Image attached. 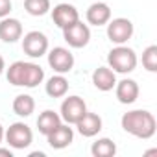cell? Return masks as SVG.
Listing matches in <instances>:
<instances>
[{"instance_id":"ac0fdd59","label":"cell","mask_w":157,"mask_h":157,"mask_svg":"<svg viewBox=\"0 0 157 157\" xmlns=\"http://www.w3.org/2000/svg\"><path fill=\"white\" fill-rule=\"evenodd\" d=\"M46 94L50 98H63L67 93H68V82H67V78L63 74H56L52 76L50 80L46 82V87H44Z\"/></svg>"},{"instance_id":"ffe728a7","label":"cell","mask_w":157,"mask_h":157,"mask_svg":"<svg viewBox=\"0 0 157 157\" xmlns=\"http://www.w3.org/2000/svg\"><path fill=\"white\" fill-rule=\"evenodd\" d=\"M91 153H93L94 157H113V155L117 153V144H115L111 139H107V137L98 139L96 142H93Z\"/></svg>"},{"instance_id":"7c38bea8","label":"cell","mask_w":157,"mask_h":157,"mask_svg":"<svg viewBox=\"0 0 157 157\" xmlns=\"http://www.w3.org/2000/svg\"><path fill=\"white\" fill-rule=\"evenodd\" d=\"M74 126L78 128V133L82 137H96L102 131V118H100V115L87 111Z\"/></svg>"},{"instance_id":"d4e9b609","label":"cell","mask_w":157,"mask_h":157,"mask_svg":"<svg viewBox=\"0 0 157 157\" xmlns=\"http://www.w3.org/2000/svg\"><path fill=\"white\" fill-rule=\"evenodd\" d=\"M4 68H6V63H4V57H2V56H0V74H2V72H4Z\"/></svg>"},{"instance_id":"4316f807","label":"cell","mask_w":157,"mask_h":157,"mask_svg":"<svg viewBox=\"0 0 157 157\" xmlns=\"http://www.w3.org/2000/svg\"><path fill=\"white\" fill-rule=\"evenodd\" d=\"M2 140H4V128L0 124V144H2Z\"/></svg>"},{"instance_id":"4fadbf2b","label":"cell","mask_w":157,"mask_h":157,"mask_svg":"<svg viewBox=\"0 0 157 157\" xmlns=\"http://www.w3.org/2000/svg\"><path fill=\"white\" fill-rule=\"evenodd\" d=\"M115 87H117L115 93H117V98H118L120 104L129 105V104L137 102L140 89H139V85H137L135 80H129V78H126V80H122V82H117Z\"/></svg>"},{"instance_id":"5bb4252c","label":"cell","mask_w":157,"mask_h":157,"mask_svg":"<svg viewBox=\"0 0 157 157\" xmlns=\"http://www.w3.org/2000/svg\"><path fill=\"white\" fill-rule=\"evenodd\" d=\"M22 37V24L19 19L4 17L0 21V39L4 43H17Z\"/></svg>"},{"instance_id":"277c9868","label":"cell","mask_w":157,"mask_h":157,"mask_svg":"<svg viewBox=\"0 0 157 157\" xmlns=\"http://www.w3.org/2000/svg\"><path fill=\"white\" fill-rule=\"evenodd\" d=\"M4 139L13 150H24L33 142V131L24 122H15L4 131Z\"/></svg>"},{"instance_id":"ba28073f","label":"cell","mask_w":157,"mask_h":157,"mask_svg":"<svg viewBox=\"0 0 157 157\" xmlns=\"http://www.w3.org/2000/svg\"><path fill=\"white\" fill-rule=\"evenodd\" d=\"M48 65L57 74H67L74 68V56L65 46H54L48 52Z\"/></svg>"},{"instance_id":"e0dca14e","label":"cell","mask_w":157,"mask_h":157,"mask_svg":"<svg viewBox=\"0 0 157 157\" xmlns=\"http://www.w3.org/2000/svg\"><path fill=\"white\" fill-rule=\"evenodd\" d=\"M59 124H61V117H59L56 111H52V109L43 111V113L39 115V118H37V129H39V133L44 135V137H46L48 133H52Z\"/></svg>"},{"instance_id":"6da1fadb","label":"cell","mask_w":157,"mask_h":157,"mask_svg":"<svg viewBox=\"0 0 157 157\" xmlns=\"http://www.w3.org/2000/svg\"><path fill=\"white\" fill-rule=\"evenodd\" d=\"M122 129L137 139H151L155 135V129H157V122H155V117L146 111V109H133V111H128L122 115Z\"/></svg>"},{"instance_id":"7a4b0ae2","label":"cell","mask_w":157,"mask_h":157,"mask_svg":"<svg viewBox=\"0 0 157 157\" xmlns=\"http://www.w3.org/2000/svg\"><path fill=\"white\" fill-rule=\"evenodd\" d=\"M8 82L15 87H28L33 89L39 83H43L44 80V70L41 65L37 63H30V61H15L10 65L8 72H6Z\"/></svg>"},{"instance_id":"44dd1931","label":"cell","mask_w":157,"mask_h":157,"mask_svg":"<svg viewBox=\"0 0 157 157\" xmlns=\"http://www.w3.org/2000/svg\"><path fill=\"white\" fill-rule=\"evenodd\" d=\"M24 10L32 17H43L50 11V0H24Z\"/></svg>"},{"instance_id":"603a6c76","label":"cell","mask_w":157,"mask_h":157,"mask_svg":"<svg viewBox=\"0 0 157 157\" xmlns=\"http://www.w3.org/2000/svg\"><path fill=\"white\" fill-rule=\"evenodd\" d=\"M11 8H13L11 0H0V19L8 17V15L11 13Z\"/></svg>"},{"instance_id":"3957f363","label":"cell","mask_w":157,"mask_h":157,"mask_svg":"<svg viewBox=\"0 0 157 157\" xmlns=\"http://www.w3.org/2000/svg\"><path fill=\"white\" fill-rule=\"evenodd\" d=\"M137 54L133 48H128L124 44H117L109 56H107V65L113 72L117 74H129L137 67Z\"/></svg>"},{"instance_id":"d6986e66","label":"cell","mask_w":157,"mask_h":157,"mask_svg":"<svg viewBox=\"0 0 157 157\" xmlns=\"http://www.w3.org/2000/svg\"><path fill=\"white\" fill-rule=\"evenodd\" d=\"M11 107H13V113H15V115L26 118V117H30V115L35 111V100H33V96H30V94H19V96H15Z\"/></svg>"},{"instance_id":"2e32d148","label":"cell","mask_w":157,"mask_h":157,"mask_svg":"<svg viewBox=\"0 0 157 157\" xmlns=\"http://www.w3.org/2000/svg\"><path fill=\"white\" fill-rule=\"evenodd\" d=\"M85 19L93 26H104L111 21V10L105 2H94V4L89 6V10L85 13Z\"/></svg>"},{"instance_id":"30bf717a","label":"cell","mask_w":157,"mask_h":157,"mask_svg":"<svg viewBox=\"0 0 157 157\" xmlns=\"http://www.w3.org/2000/svg\"><path fill=\"white\" fill-rule=\"evenodd\" d=\"M52 21L57 28H67L70 24H74L76 21H80V13L78 10L72 6V4H67V2H61L57 6H54L52 10Z\"/></svg>"},{"instance_id":"52a82bcc","label":"cell","mask_w":157,"mask_h":157,"mask_svg":"<svg viewBox=\"0 0 157 157\" xmlns=\"http://www.w3.org/2000/svg\"><path fill=\"white\" fill-rule=\"evenodd\" d=\"M63 39L67 41L68 46L72 48H83L89 44L91 41V30L87 24H83L82 21H76L74 24L63 28Z\"/></svg>"},{"instance_id":"5b68a950","label":"cell","mask_w":157,"mask_h":157,"mask_svg":"<svg viewBox=\"0 0 157 157\" xmlns=\"http://www.w3.org/2000/svg\"><path fill=\"white\" fill-rule=\"evenodd\" d=\"M133 32H135V28L129 19L118 17V19H113L107 22V37L115 44H126L133 37Z\"/></svg>"},{"instance_id":"9a60e30c","label":"cell","mask_w":157,"mask_h":157,"mask_svg":"<svg viewBox=\"0 0 157 157\" xmlns=\"http://www.w3.org/2000/svg\"><path fill=\"white\" fill-rule=\"evenodd\" d=\"M93 83L98 91L107 93L117 85V72H113L109 67H98L93 72Z\"/></svg>"},{"instance_id":"9c48e42d","label":"cell","mask_w":157,"mask_h":157,"mask_svg":"<svg viewBox=\"0 0 157 157\" xmlns=\"http://www.w3.org/2000/svg\"><path fill=\"white\" fill-rule=\"evenodd\" d=\"M85 113H87V105H85L83 98L68 96L61 104V115L59 117H61V120H65V124H76Z\"/></svg>"},{"instance_id":"484cf974","label":"cell","mask_w":157,"mask_h":157,"mask_svg":"<svg viewBox=\"0 0 157 157\" xmlns=\"http://www.w3.org/2000/svg\"><path fill=\"white\" fill-rule=\"evenodd\" d=\"M30 157H44V153L43 151H33V153H30Z\"/></svg>"},{"instance_id":"8992f818","label":"cell","mask_w":157,"mask_h":157,"mask_svg":"<svg viewBox=\"0 0 157 157\" xmlns=\"http://www.w3.org/2000/svg\"><path fill=\"white\" fill-rule=\"evenodd\" d=\"M22 50L32 59H39L48 52V37L43 32H28L22 39Z\"/></svg>"},{"instance_id":"7402d4cb","label":"cell","mask_w":157,"mask_h":157,"mask_svg":"<svg viewBox=\"0 0 157 157\" xmlns=\"http://www.w3.org/2000/svg\"><path fill=\"white\" fill-rule=\"evenodd\" d=\"M142 67L148 72H157V44H150L142 52Z\"/></svg>"},{"instance_id":"cb8c5ba5","label":"cell","mask_w":157,"mask_h":157,"mask_svg":"<svg viewBox=\"0 0 157 157\" xmlns=\"http://www.w3.org/2000/svg\"><path fill=\"white\" fill-rule=\"evenodd\" d=\"M0 155H6V157H13V151L10 148H0Z\"/></svg>"},{"instance_id":"8fae6325","label":"cell","mask_w":157,"mask_h":157,"mask_svg":"<svg viewBox=\"0 0 157 157\" xmlns=\"http://www.w3.org/2000/svg\"><path fill=\"white\" fill-rule=\"evenodd\" d=\"M46 140H48L50 148L63 150V148H67V146L72 144V140H74V129L70 128V124H59L52 133L46 135Z\"/></svg>"}]
</instances>
